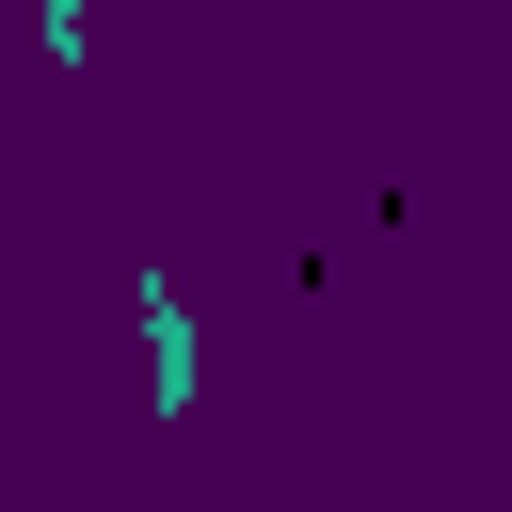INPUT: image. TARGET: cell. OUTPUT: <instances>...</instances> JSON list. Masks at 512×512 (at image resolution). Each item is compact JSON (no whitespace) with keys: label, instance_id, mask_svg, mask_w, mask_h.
<instances>
[{"label":"cell","instance_id":"cell-1","mask_svg":"<svg viewBox=\"0 0 512 512\" xmlns=\"http://www.w3.org/2000/svg\"><path fill=\"white\" fill-rule=\"evenodd\" d=\"M144 352H160V416H176V400H192V320H176L160 272H144Z\"/></svg>","mask_w":512,"mask_h":512}]
</instances>
